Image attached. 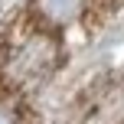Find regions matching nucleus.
<instances>
[{
	"mask_svg": "<svg viewBox=\"0 0 124 124\" xmlns=\"http://www.w3.org/2000/svg\"><path fill=\"white\" fill-rule=\"evenodd\" d=\"M0 124H20V121H16V114L10 108H0Z\"/></svg>",
	"mask_w": 124,
	"mask_h": 124,
	"instance_id": "7ed1b4c3",
	"label": "nucleus"
},
{
	"mask_svg": "<svg viewBox=\"0 0 124 124\" xmlns=\"http://www.w3.org/2000/svg\"><path fill=\"white\" fill-rule=\"evenodd\" d=\"M56 59H59L56 39L46 36V33H33L13 49L10 62H7V72H10L13 82H39L52 72Z\"/></svg>",
	"mask_w": 124,
	"mask_h": 124,
	"instance_id": "f257e3e1",
	"label": "nucleus"
},
{
	"mask_svg": "<svg viewBox=\"0 0 124 124\" xmlns=\"http://www.w3.org/2000/svg\"><path fill=\"white\" fill-rule=\"evenodd\" d=\"M85 0H36V13L49 26H65L82 13Z\"/></svg>",
	"mask_w": 124,
	"mask_h": 124,
	"instance_id": "f03ea898",
	"label": "nucleus"
}]
</instances>
